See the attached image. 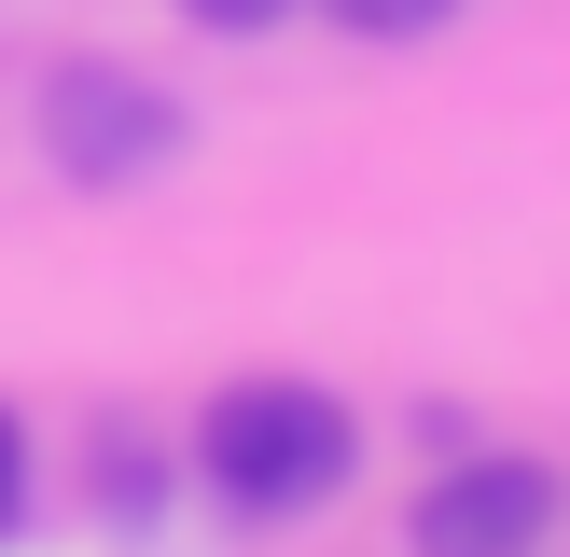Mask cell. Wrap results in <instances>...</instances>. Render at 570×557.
I'll return each instance as SVG.
<instances>
[{
  "instance_id": "6da1fadb",
  "label": "cell",
  "mask_w": 570,
  "mask_h": 557,
  "mask_svg": "<svg viewBox=\"0 0 570 557\" xmlns=\"http://www.w3.org/2000/svg\"><path fill=\"white\" fill-rule=\"evenodd\" d=\"M195 473H209L237 516L293 529V516H321V501L362 473V418L334 404L321 377H237V390H209V418H195Z\"/></svg>"
},
{
  "instance_id": "7a4b0ae2",
  "label": "cell",
  "mask_w": 570,
  "mask_h": 557,
  "mask_svg": "<svg viewBox=\"0 0 570 557\" xmlns=\"http://www.w3.org/2000/svg\"><path fill=\"white\" fill-rule=\"evenodd\" d=\"M28 126H42V167H56V182L126 195V182H154V167H181L195 111L167 98L154 70H126V56H56V70L28 84Z\"/></svg>"
},
{
  "instance_id": "3957f363",
  "label": "cell",
  "mask_w": 570,
  "mask_h": 557,
  "mask_svg": "<svg viewBox=\"0 0 570 557\" xmlns=\"http://www.w3.org/2000/svg\"><path fill=\"white\" fill-rule=\"evenodd\" d=\"M557 529V460H529V446H473V460H445L432 488H417L404 544L417 557H543Z\"/></svg>"
},
{
  "instance_id": "277c9868",
  "label": "cell",
  "mask_w": 570,
  "mask_h": 557,
  "mask_svg": "<svg viewBox=\"0 0 570 557\" xmlns=\"http://www.w3.org/2000/svg\"><path fill=\"white\" fill-rule=\"evenodd\" d=\"M334 28H348V42H432L445 14H460V0H321Z\"/></svg>"
},
{
  "instance_id": "5b68a950",
  "label": "cell",
  "mask_w": 570,
  "mask_h": 557,
  "mask_svg": "<svg viewBox=\"0 0 570 557\" xmlns=\"http://www.w3.org/2000/svg\"><path fill=\"white\" fill-rule=\"evenodd\" d=\"M181 14H195V28H223V42H265L293 0H181Z\"/></svg>"
},
{
  "instance_id": "8992f818",
  "label": "cell",
  "mask_w": 570,
  "mask_h": 557,
  "mask_svg": "<svg viewBox=\"0 0 570 557\" xmlns=\"http://www.w3.org/2000/svg\"><path fill=\"white\" fill-rule=\"evenodd\" d=\"M28 529V432H14V404H0V544Z\"/></svg>"
}]
</instances>
